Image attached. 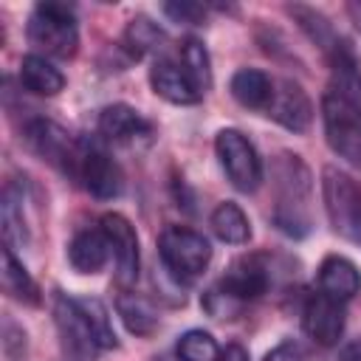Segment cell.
<instances>
[{
	"mask_svg": "<svg viewBox=\"0 0 361 361\" xmlns=\"http://www.w3.org/2000/svg\"><path fill=\"white\" fill-rule=\"evenodd\" d=\"M110 257V245H107V237L102 231V226H87V228H79L71 243H68V262L73 265V271L79 274H96L104 268Z\"/></svg>",
	"mask_w": 361,
	"mask_h": 361,
	"instance_id": "9a60e30c",
	"label": "cell"
},
{
	"mask_svg": "<svg viewBox=\"0 0 361 361\" xmlns=\"http://www.w3.org/2000/svg\"><path fill=\"white\" fill-rule=\"evenodd\" d=\"M99 226H102V231L107 237V245H110V254H113V262H116L118 282L121 285H133L138 279V265H141L135 226L124 214H118V212H107L99 220Z\"/></svg>",
	"mask_w": 361,
	"mask_h": 361,
	"instance_id": "9c48e42d",
	"label": "cell"
},
{
	"mask_svg": "<svg viewBox=\"0 0 361 361\" xmlns=\"http://www.w3.org/2000/svg\"><path fill=\"white\" fill-rule=\"evenodd\" d=\"M330 82L322 96L324 138L336 155L361 169V68L353 45L341 37L327 54Z\"/></svg>",
	"mask_w": 361,
	"mask_h": 361,
	"instance_id": "6da1fadb",
	"label": "cell"
},
{
	"mask_svg": "<svg viewBox=\"0 0 361 361\" xmlns=\"http://www.w3.org/2000/svg\"><path fill=\"white\" fill-rule=\"evenodd\" d=\"M158 361H180V358H158Z\"/></svg>",
	"mask_w": 361,
	"mask_h": 361,
	"instance_id": "836d02e7",
	"label": "cell"
},
{
	"mask_svg": "<svg viewBox=\"0 0 361 361\" xmlns=\"http://www.w3.org/2000/svg\"><path fill=\"white\" fill-rule=\"evenodd\" d=\"M274 226L288 237L310 231V172L293 152H279L274 161Z\"/></svg>",
	"mask_w": 361,
	"mask_h": 361,
	"instance_id": "7a4b0ae2",
	"label": "cell"
},
{
	"mask_svg": "<svg viewBox=\"0 0 361 361\" xmlns=\"http://www.w3.org/2000/svg\"><path fill=\"white\" fill-rule=\"evenodd\" d=\"M265 361H302V350H299L293 341H285V344L274 347Z\"/></svg>",
	"mask_w": 361,
	"mask_h": 361,
	"instance_id": "f546056e",
	"label": "cell"
},
{
	"mask_svg": "<svg viewBox=\"0 0 361 361\" xmlns=\"http://www.w3.org/2000/svg\"><path fill=\"white\" fill-rule=\"evenodd\" d=\"M99 133L107 141H133L149 133V121L130 104H107L99 113Z\"/></svg>",
	"mask_w": 361,
	"mask_h": 361,
	"instance_id": "e0dca14e",
	"label": "cell"
},
{
	"mask_svg": "<svg viewBox=\"0 0 361 361\" xmlns=\"http://www.w3.org/2000/svg\"><path fill=\"white\" fill-rule=\"evenodd\" d=\"M268 116L293 133H305L313 118V104L299 82L282 79V82H274V99H271Z\"/></svg>",
	"mask_w": 361,
	"mask_h": 361,
	"instance_id": "5bb4252c",
	"label": "cell"
},
{
	"mask_svg": "<svg viewBox=\"0 0 361 361\" xmlns=\"http://www.w3.org/2000/svg\"><path fill=\"white\" fill-rule=\"evenodd\" d=\"M20 82L25 90L37 93V96H56L65 87V76L59 68H54L45 56L39 54H28L20 62Z\"/></svg>",
	"mask_w": 361,
	"mask_h": 361,
	"instance_id": "d6986e66",
	"label": "cell"
},
{
	"mask_svg": "<svg viewBox=\"0 0 361 361\" xmlns=\"http://www.w3.org/2000/svg\"><path fill=\"white\" fill-rule=\"evenodd\" d=\"M73 302H76V310H79L85 327L90 330L96 347L99 350H116L118 338H116V330H113V322H110L104 302L96 296H73Z\"/></svg>",
	"mask_w": 361,
	"mask_h": 361,
	"instance_id": "ffe728a7",
	"label": "cell"
},
{
	"mask_svg": "<svg viewBox=\"0 0 361 361\" xmlns=\"http://www.w3.org/2000/svg\"><path fill=\"white\" fill-rule=\"evenodd\" d=\"M3 290L11 296V299H17V302H23V305H39V285L34 282V276L25 271V265L14 257V248H3Z\"/></svg>",
	"mask_w": 361,
	"mask_h": 361,
	"instance_id": "44dd1931",
	"label": "cell"
},
{
	"mask_svg": "<svg viewBox=\"0 0 361 361\" xmlns=\"http://www.w3.org/2000/svg\"><path fill=\"white\" fill-rule=\"evenodd\" d=\"M121 42H124V48L130 51V56L138 59V56H144V54L161 48V42H164V31H161L149 17L138 14V17H133V20L127 23Z\"/></svg>",
	"mask_w": 361,
	"mask_h": 361,
	"instance_id": "d4e9b609",
	"label": "cell"
},
{
	"mask_svg": "<svg viewBox=\"0 0 361 361\" xmlns=\"http://www.w3.org/2000/svg\"><path fill=\"white\" fill-rule=\"evenodd\" d=\"M271 285V268L262 262L259 254L251 257H240L228 265V271L220 276L217 282V293H223L226 299H231L234 305L259 299Z\"/></svg>",
	"mask_w": 361,
	"mask_h": 361,
	"instance_id": "30bf717a",
	"label": "cell"
},
{
	"mask_svg": "<svg viewBox=\"0 0 361 361\" xmlns=\"http://www.w3.org/2000/svg\"><path fill=\"white\" fill-rule=\"evenodd\" d=\"M338 361H361V344H358V341L347 344V347L338 353Z\"/></svg>",
	"mask_w": 361,
	"mask_h": 361,
	"instance_id": "1f68e13d",
	"label": "cell"
},
{
	"mask_svg": "<svg viewBox=\"0 0 361 361\" xmlns=\"http://www.w3.org/2000/svg\"><path fill=\"white\" fill-rule=\"evenodd\" d=\"M149 85L169 104H197L203 99V90L195 85V79L186 73V68L178 59H169V56H158L152 62Z\"/></svg>",
	"mask_w": 361,
	"mask_h": 361,
	"instance_id": "4fadbf2b",
	"label": "cell"
},
{
	"mask_svg": "<svg viewBox=\"0 0 361 361\" xmlns=\"http://www.w3.org/2000/svg\"><path fill=\"white\" fill-rule=\"evenodd\" d=\"M344 305L338 302V299H333V296H327V293H313V296H307V302H305V310H302V327H305V333L316 341V344H322V347H333L338 338H341V333H344Z\"/></svg>",
	"mask_w": 361,
	"mask_h": 361,
	"instance_id": "8fae6325",
	"label": "cell"
},
{
	"mask_svg": "<svg viewBox=\"0 0 361 361\" xmlns=\"http://www.w3.org/2000/svg\"><path fill=\"white\" fill-rule=\"evenodd\" d=\"M228 90H231V96L243 107H251V110H268L271 107V99H274V82H271V76L265 71H257V68H240L231 76Z\"/></svg>",
	"mask_w": 361,
	"mask_h": 361,
	"instance_id": "ac0fdd59",
	"label": "cell"
},
{
	"mask_svg": "<svg viewBox=\"0 0 361 361\" xmlns=\"http://www.w3.org/2000/svg\"><path fill=\"white\" fill-rule=\"evenodd\" d=\"M347 11H350V17H353L355 28L361 31V0H355V3H347Z\"/></svg>",
	"mask_w": 361,
	"mask_h": 361,
	"instance_id": "d6a6232c",
	"label": "cell"
},
{
	"mask_svg": "<svg viewBox=\"0 0 361 361\" xmlns=\"http://www.w3.org/2000/svg\"><path fill=\"white\" fill-rule=\"evenodd\" d=\"M214 152H217V161L234 189L254 192L262 183V161H259L254 144L240 130H231V127L220 130L214 138Z\"/></svg>",
	"mask_w": 361,
	"mask_h": 361,
	"instance_id": "8992f818",
	"label": "cell"
},
{
	"mask_svg": "<svg viewBox=\"0 0 361 361\" xmlns=\"http://www.w3.org/2000/svg\"><path fill=\"white\" fill-rule=\"evenodd\" d=\"M319 290L338 302L353 299L361 290V274H358L355 262L341 254L324 257L319 265Z\"/></svg>",
	"mask_w": 361,
	"mask_h": 361,
	"instance_id": "2e32d148",
	"label": "cell"
},
{
	"mask_svg": "<svg viewBox=\"0 0 361 361\" xmlns=\"http://www.w3.org/2000/svg\"><path fill=\"white\" fill-rule=\"evenodd\" d=\"M212 231L231 245H243L251 240V223L245 217V212L234 203V200H223L214 206L212 212Z\"/></svg>",
	"mask_w": 361,
	"mask_h": 361,
	"instance_id": "7402d4cb",
	"label": "cell"
},
{
	"mask_svg": "<svg viewBox=\"0 0 361 361\" xmlns=\"http://www.w3.org/2000/svg\"><path fill=\"white\" fill-rule=\"evenodd\" d=\"M28 39L37 51H45L48 56L71 59L79 51V28L73 8L56 0L37 3L28 17Z\"/></svg>",
	"mask_w": 361,
	"mask_h": 361,
	"instance_id": "3957f363",
	"label": "cell"
},
{
	"mask_svg": "<svg viewBox=\"0 0 361 361\" xmlns=\"http://www.w3.org/2000/svg\"><path fill=\"white\" fill-rule=\"evenodd\" d=\"M116 310H118L124 327H127L130 333H135V336H149V333L158 327V313H155V307H152L144 296H138V293H130V290L118 293Z\"/></svg>",
	"mask_w": 361,
	"mask_h": 361,
	"instance_id": "cb8c5ba5",
	"label": "cell"
},
{
	"mask_svg": "<svg viewBox=\"0 0 361 361\" xmlns=\"http://www.w3.org/2000/svg\"><path fill=\"white\" fill-rule=\"evenodd\" d=\"M322 197L333 231L361 245V183L338 166L322 169Z\"/></svg>",
	"mask_w": 361,
	"mask_h": 361,
	"instance_id": "277c9868",
	"label": "cell"
},
{
	"mask_svg": "<svg viewBox=\"0 0 361 361\" xmlns=\"http://www.w3.org/2000/svg\"><path fill=\"white\" fill-rule=\"evenodd\" d=\"M54 319H56V330L62 336V350L71 361H93V353L99 350L90 330L85 327L79 310H76V302L73 296H65V293H56V302H54Z\"/></svg>",
	"mask_w": 361,
	"mask_h": 361,
	"instance_id": "7c38bea8",
	"label": "cell"
},
{
	"mask_svg": "<svg viewBox=\"0 0 361 361\" xmlns=\"http://www.w3.org/2000/svg\"><path fill=\"white\" fill-rule=\"evenodd\" d=\"M164 14L172 17L175 23L200 25V23L206 20V6H200V3H189V0H180V3H164Z\"/></svg>",
	"mask_w": 361,
	"mask_h": 361,
	"instance_id": "f1b7e54d",
	"label": "cell"
},
{
	"mask_svg": "<svg viewBox=\"0 0 361 361\" xmlns=\"http://www.w3.org/2000/svg\"><path fill=\"white\" fill-rule=\"evenodd\" d=\"M76 180L99 200H113L124 189V178L110 152L93 141H82V155L76 166Z\"/></svg>",
	"mask_w": 361,
	"mask_h": 361,
	"instance_id": "ba28073f",
	"label": "cell"
},
{
	"mask_svg": "<svg viewBox=\"0 0 361 361\" xmlns=\"http://www.w3.org/2000/svg\"><path fill=\"white\" fill-rule=\"evenodd\" d=\"M0 220H3V234H6L8 248L28 243V223H25V212H23V189H17L14 183H8L3 189Z\"/></svg>",
	"mask_w": 361,
	"mask_h": 361,
	"instance_id": "603a6c76",
	"label": "cell"
},
{
	"mask_svg": "<svg viewBox=\"0 0 361 361\" xmlns=\"http://www.w3.org/2000/svg\"><path fill=\"white\" fill-rule=\"evenodd\" d=\"M25 141L42 161H48L51 166H56L59 172H65L76 180L82 141H73L68 130H62L59 124H54L48 118H31L25 124Z\"/></svg>",
	"mask_w": 361,
	"mask_h": 361,
	"instance_id": "52a82bcc",
	"label": "cell"
},
{
	"mask_svg": "<svg viewBox=\"0 0 361 361\" xmlns=\"http://www.w3.org/2000/svg\"><path fill=\"white\" fill-rule=\"evenodd\" d=\"M158 254L164 268L175 279H195L197 274L206 271L212 259V245L209 240L186 226H169L158 237Z\"/></svg>",
	"mask_w": 361,
	"mask_h": 361,
	"instance_id": "5b68a950",
	"label": "cell"
},
{
	"mask_svg": "<svg viewBox=\"0 0 361 361\" xmlns=\"http://www.w3.org/2000/svg\"><path fill=\"white\" fill-rule=\"evenodd\" d=\"M217 361H248V350L243 347V344H226V350L220 353V358Z\"/></svg>",
	"mask_w": 361,
	"mask_h": 361,
	"instance_id": "4dcf8cb0",
	"label": "cell"
},
{
	"mask_svg": "<svg viewBox=\"0 0 361 361\" xmlns=\"http://www.w3.org/2000/svg\"><path fill=\"white\" fill-rule=\"evenodd\" d=\"M178 358L180 361H217L220 350L212 333L206 330H186L178 338Z\"/></svg>",
	"mask_w": 361,
	"mask_h": 361,
	"instance_id": "83f0119b",
	"label": "cell"
},
{
	"mask_svg": "<svg viewBox=\"0 0 361 361\" xmlns=\"http://www.w3.org/2000/svg\"><path fill=\"white\" fill-rule=\"evenodd\" d=\"M178 62L186 68V73L195 79V85L203 93L212 87V62H209V51L203 48L200 39H195V37L183 39L180 42V59Z\"/></svg>",
	"mask_w": 361,
	"mask_h": 361,
	"instance_id": "4316f807",
	"label": "cell"
},
{
	"mask_svg": "<svg viewBox=\"0 0 361 361\" xmlns=\"http://www.w3.org/2000/svg\"><path fill=\"white\" fill-rule=\"evenodd\" d=\"M288 11L296 17L299 28H302L324 54H330V51L336 48V42L341 39V37H336L330 20H327L324 14H319L316 8H307V6H288Z\"/></svg>",
	"mask_w": 361,
	"mask_h": 361,
	"instance_id": "484cf974",
	"label": "cell"
}]
</instances>
